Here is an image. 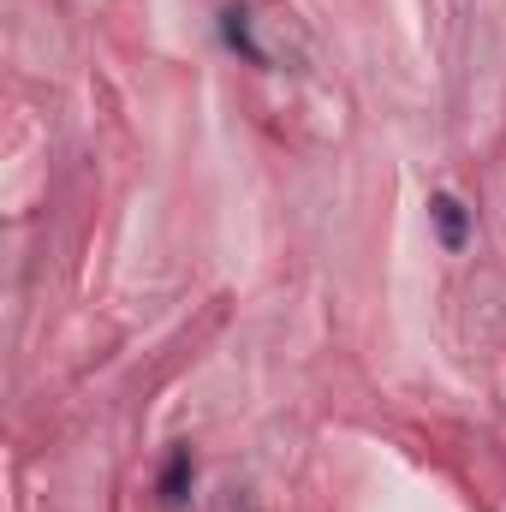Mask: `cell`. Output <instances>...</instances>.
I'll return each instance as SVG.
<instances>
[{
    "label": "cell",
    "instance_id": "1",
    "mask_svg": "<svg viewBox=\"0 0 506 512\" xmlns=\"http://www.w3.org/2000/svg\"><path fill=\"white\" fill-rule=\"evenodd\" d=\"M429 221H435V233H441V245H447V251H465V239H471V215H465V203H459V197L435 191V197H429Z\"/></svg>",
    "mask_w": 506,
    "mask_h": 512
},
{
    "label": "cell",
    "instance_id": "2",
    "mask_svg": "<svg viewBox=\"0 0 506 512\" xmlns=\"http://www.w3.org/2000/svg\"><path fill=\"white\" fill-rule=\"evenodd\" d=\"M251 24H256L251 6H227V12H221V36H227V48H233V54H245L251 66H268V48L256 42Z\"/></svg>",
    "mask_w": 506,
    "mask_h": 512
},
{
    "label": "cell",
    "instance_id": "3",
    "mask_svg": "<svg viewBox=\"0 0 506 512\" xmlns=\"http://www.w3.org/2000/svg\"><path fill=\"white\" fill-rule=\"evenodd\" d=\"M191 483H197V459H191V447H173L167 453V471H161V501L179 507L191 495Z\"/></svg>",
    "mask_w": 506,
    "mask_h": 512
}]
</instances>
